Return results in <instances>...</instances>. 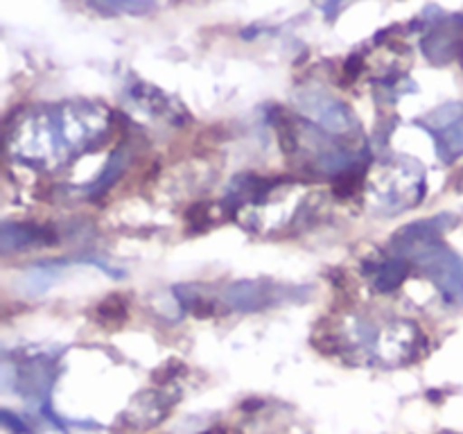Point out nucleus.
Segmentation results:
<instances>
[{
    "instance_id": "1",
    "label": "nucleus",
    "mask_w": 463,
    "mask_h": 434,
    "mask_svg": "<svg viewBox=\"0 0 463 434\" xmlns=\"http://www.w3.org/2000/svg\"><path fill=\"white\" fill-rule=\"evenodd\" d=\"M109 131V118L93 104H61L36 108L12 131L9 147L34 165L57 167L71 156L86 152L90 143H99Z\"/></svg>"
},
{
    "instance_id": "2",
    "label": "nucleus",
    "mask_w": 463,
    "mask_h": 434,
    "mask_svg": "<svg viewBox=\"0 0 463 434\" xmlns=\"http://www.w3.org/2000/svg\"><path fill=\"white\" fill-rule=\"evenodd\" d=\"M423 170L419 163L402 161L384 165L371 179V193L375 202L389 211H402L420 202L423 194Z\"/></svg>"
},
{
    "instance_id": "3",
    "label": "nucleus",
    "mask_w": 463,
    "mask_h": 434,
    "mask_svg": "<svg viewBox=\"0 0 463 434\" xmlns=\"http://www.w3.org/2000/svg\"><path fill=\"white\" fill-rule=\"evenodd\" d=\"M297 107L301 108L306 116L319 122V127L328 134H351L355 131V116L351 108L330 95L324 89H303L297 93Z\"/></svg>"
},
{
    "instance_id": "4",
    "label": "nucleus",
    "mask_w": 463,
    "mask_h": 434,
    "mask_svg": "<svg viewBox=\"0 0 463 434\" xmlns=\"http://www.w3.org/2000/svg\"><path fill=\"white\" fill-rule=\"evenodd\" d=\"M425 127L432 131L439 156L446 163L463 156V104H446L430 113Z\"/></svg>"
},
{
    "instance_id": "5",
    "label": "nucleus",
    "mask_w": 463,
    "mask_h": 434,
    "mask_svg": "<svg viewBox=\"0 0 463 434\" xmlns=\"http://www.w3.org/2000/svg\"><path fill=\"white\" fill-rule=\"evenodd\" d=\"M463 45V21L459 16L439 23L423 41V50L432 61L446 63L459 54Z\"/></svg>"
},
{
    "instance_id": "6",
    "label": "nucleus",
    "mask_w": 463,
    "mask_h": 434,
    "mask_svg": "<svg viewBox=\"0 0 463 434\" xmlns=\"http://www.w3.org/2000/svg\"><path fill=\"white\" fill-rule=\"evenodd\" d=\"M224 298L231 307H238V310H260L269 303L271 292L262 289L258 283H251V280H242L238 285H231Z\"/></svg>"
},
{
    "instance_id": "7",
    "label": "nucleus",
    "mask_w": 463,
    "mask_h": 434,
    "mask_svg": "<svg viewBox=\"0 0 463 434\" xmlns=\"http://www.w3.org/2000/svg\"><path fill=\"white\" fill-rule=\"evenodd\" d=\"M167 414V401L161 392H147L134 401L129 410V419L138 420V425H152L165 419Z\"/></svg>"
},
{
    "instance_id": "8",
    "label": "nucleus",
    "mask_w": 463,
    "mask_h": 434,
    "mask_svg": "<svg viewBox=\"0 0 463 434\" xmlns=\"http://www.w3.org/2000/svg\"><path fill=\"white\" fill-rule=\"evenodd\" d=\"M89 3L104 14H131V16H143V14L152 12L156 0H89Z\"/></svg>"
},
{
    "instance_id": "9",
    "label": "nucleus",
    "mask_w": 463,
    "mask_h": 434,
    "mask_svg": "<svg viewBox=\"0 0 463 434\" xmlns=\"http://www.w3.org/2000/svg\"><path fill=\"white\" fill-rule=\"evenodd\" d=\"M405 276H407L405 262L387 260L384 265H380L378 276H375V288H378V292H393L396 288H401Z\"/></svg>"
},
{
    "instance_id": "10",
    "label": "nucleus",
    "mask_w": 463,
    "mask_h": 434,
    "mask_svg": "<svg viewBox=\"0 0 463 434\" xmlns=\"http://www.w3.org/2000/svg\"><path fill=\"white\" fill-rule=\"evenodd\" d=\"M208 434H226V432H208Z\"/></svg>"
}]
</instances>
